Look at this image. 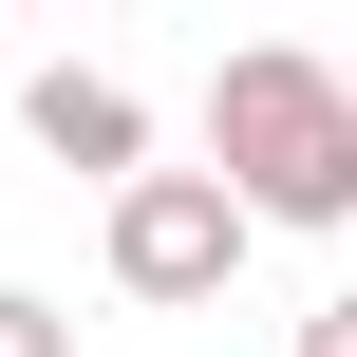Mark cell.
<instances>
[{
  "instance_id": "5b68a950",
  "label": "cell",
  "mask_w": 357,
  "mask_h": 357,
  "mask_svg": "<svg viewBox=\"0 0 357 357\" xmlns=\"http://www.w3.org/2000/svg\"><path fill=\"white\" fill-rule=\"evenodd\" d=\"M301 357H357V301H320V320H301Z\"/></svg>"
},
{
  "instance_id": "6da1fadb",
  "label": "cell",
  "mask_w": 357,
  "mask_h": 357,
  "mask_svg": "<svg viewBox=\"0 0 357 357\" xmlns=\"http://www.w3.org/2000/svg\"><path fill=\"white\" fill-rule=\"evenodd\" d=\"M207 169L264 226H357V75L301 56V38H245L207 75Z\"/></svg>"
},
{
  "instance_id": "3957f363",
  "label": "cell",
  "mask_w": 357,
  "mask_h": 357,
  "mask_svg": "<svg viewBox=\"0 0 357 357\" xmlns=\"http://www.w3.org/2000/svg\"><path fill=\"white\" fill-rule=\"evenodd\" d=\"M19 132H38L56 169H94V188H132V169H151V94H132V75H94V56H56V75L19 94Z\"/></svg>"
},
{
  "instance_id": "8992f818",
  "label": "cell",
  "mask_w": 357,
  "mask_h": 357,
  "mask_svg": "<svg viewBox=\"0 0 357 357\" xmlns=\"http://www.w3.org/2000/svg\"><path fill=\"white\" fill-rule=\"evenodd\" d=\"M38 19H75V0H38Z\"/></svg>"
},
{
  "instance_id": "277c9868",
  "label": "cell",
  "mask_w": 357,
  "mask_h": 357,
  "mask_svg": "<svg viewBox=\"0 0 357 357\" xmlns=\"http://www.w3.org/2000/svg\"><path fill=\"white\" fill-rule=\"evenodd\" d=\"M0 357H75V320H56L38 282H0Z\"/></svg>"
},
{
  "instance_id": "7a4b0ae2",
  "label": "cell",
  "mask_w": 357,
  "mask_h": 357,
  "mask_svg": "<svg viewBox=\"0 0 357 357\" xmlns=\"http://www.w3.org/2000/svg\"><path fill=\"white\" fill-rule=\"evenodd\" d=\"M245 245H264V207H245L226 169H132V188L94 207V264H113V301H151V320L226 301V282H245Z\"/></svg>"
}]
</instances>
